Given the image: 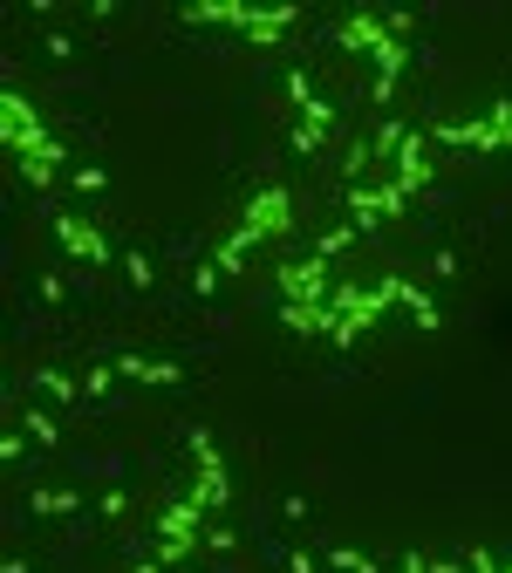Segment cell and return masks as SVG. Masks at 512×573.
<instances>
[{
    "mask_svg": "<svg viewBox=\"0 0 512 573\" xmlns=\"http://www.w3.org/2000/svg\"><path fill=\"white\" fill-rule=\"evenodd\" d=\"M205 505H198L192 492H178L171 505L158 512V567H178V560H192L198 546H205Z\"/></svg>",
    "mask_w": 512,
    "mask_h": 573,
    "instance_id": "3",
    "label": "cell"
},
{
    "mask_svg": "<svg viewBox=\"0 0 512 573\" xmlns=\"http://www.w3.org/2000/svg\"><path fill=\"white\" fill-rule=\"evenodd\" d=\"M110 362H117L123 382H144V389H178V382H185V369H178V362H158V355H110Z\"/></svg>",
    "mask_w": 512,
    "mask_h": 573,
    "instance_id": "12",
    "label": "cell"
},
{
    "mask_svg": "<svg viewBox=\"0 0 512 573\" xmlns=\"http://www.w3.org/2000/svg\"><path fill=\"white\" fill-rule=\"evenodd\" d=\"M328 573H383L362 546H328Z\"/></svg>",
    "mask_w": 512,
    "mask_h": 573,
    "instance_id": "19",
    "label": "cell"
},
{
    "mask_svg": "<svg viewBox=\"0 0 512 573\" xmlns=\"http://www.w3.org/2000/svg\"><path fill=\"white\" fill-rule=\"evenodd\" d=\"M403 69H410V41H403V35H390L383 48H376V82H369V96H376L383 110L396 103V82H403Z\"/></svg>",
    "mask_w": 512,
    "mask_h": 573,
    "instance_id": "11",
    "label": "cell"
},
{
    "mask_svg": "<svg viewBox=\"0 0 512 573\" xmlns=\"http://www.w3.org/2000/svg\"><path fill=\"white\" fill-rule=\"evenodd\" d=\"M431 573H472L465 560H431Z\"/></svg>",
    "mask_w": 512,
    "mask_h": 573,
    "instance_id": "37",
    "label": "cell"
},
{
    "mask_svg": "<svg viewBox=\"0 0 512 573\" xmlns=\"http://www.w3.org/2000/svg\"><path fill=\"white\" fill-rule=\"evenodd\" d=\"M355 239H362V226H349V219H342L335 232H321V246H315V253H321V260H335V253H349Z\"/></svg>",
    "mask_w": 512,
    "mask_h": 573,
    "instance_id": "21",
    "label": "cell"
},
{
    "mask_svg": "<svg viewBox=\"0 0 512 573\" xmlns=\"http://www.w3.org/2000/svg\"><path fill=\"white\" fill-rule=\"evenodd\" d=\"M69 185L96 198V191H110V171H103V164H76V171H69Z\"/></svg>",
    "mask_w": 512,
    "mask_h": 573,
    "instance_id": "22",
    "label": "cell"
},
{
    "mask_svg": "<svg viewBox=\"0 0 512 573\" xmlns=\"http://www.w3.org/2000/svg\"><path fill=\"white\" fill-rule=\"evenodd\" d=\"M192 287H198V294H219V267H212V260H198V267H192Z\"/></svg>",
    "mask_w": 512,
    "mask_h": 573,
    "instance_id": "30",
    "label": "cell"
},
{
    "mask_svg": "<svg viewBox=\"0 0 512 573\" xmlns=\"http://www.w3.org/2000/svg\"><path fill=\"white\" fill-rule=\"evenodd\" d=\"M185 451H192V498L205 505V512H226L233 505V471H226V458H219V444L205 437V430H185Z\"/></svg>",
    "mask_w": 512,
    "mask_h": 573,
    "instance_id": "5",
    "label": "cell"
},
{
    "mask_svg": "<svg viewBox=\"0 0 512 573\" xmlns=\"http://www.w3.org/2000/svg\"><path fill=\"white\" fill-rule=\"evenodd\" d=\"M21 430H28L35 444H48V451L62 444V417H48V410H21Z\"/></svg>",
    "mask_w": 512,
    "mask_h": 573,
    "instance_id": "18",
    "label": "cell"
},
{
    "mask_svg": "<svg viewBox=\"0 0 512 573\" xmlns=\"http://www.w3.org/2000/svg\"><path fill=\"white\" fill-rule=\"evenodd\" d=\"M0 144H7V157L28 171V164H48V171H69V144L48 130L35 116V103L21 96V89H0Z\"/></svg>",
    "mask_w": 512,
    "mask_h": 573,
    "instance_id": "2",
    "label": "cell"
},
{
    "mask_svg": "<svg viewBox=\"0 0 512 573\" xmlns=\"http://www.w3.org/2000/svg\"><path fill=\"white\" fill-rule=\"evenodd\" d=\"M465 567H472V573H512V560H492V546H472Z\"/></svg>",
    "mask_w": 512,
    "mask_h": 573,
    "instance_id": "27",
    "label": "cell"
},
{
    "mask_svg": "<svg viewBox=\"0 0 512 573\" xmlns=\"http://www.w3.org/2000/svg\"><path fill=\"white\" fill-rule=\"evenodd\" d=\"M280 294H287L294 307H321L328 301V260H321V253L287 260V267H280Z\"/></svg>",
    "mask_w": 512,
    "mask_h": 573,
    "instance_id": "8",
    "label": "cell"
},
{
    "mask_svg": "<svg viewBox=\"0 0 512 573\" xmlns=\"http://www.w3.org/2000/svg\"><path fill=\"white\" fill-rule=\"evenodd\" d=\"M96 512H103V519H123V512H130V498H123V492H117V485H110V492L96 498Z\"/></svg>",
    "mask_w": 512,
    "mask_h": 573,
    "instance_id": "31",
    "label": "cell"
},
{
    "mask_svg": "<svg viewBox=\"0 0 512 573\" xmlns=\"http://www.w3.org/2000/svg\"><path fill=\"white\" fill-rule=\"evenodd\" d=\"M205 546H212V553H233L239 533H233V526H205Z\"/></svg>",
    "mask_w": 512,
    "mask_h": 573,
    "instance_id": "32",
    "label": "cell"
},
{
    "mask_svg": "<svg viewBox=\"0 0 512 573\" xmlns=\"http://www.w3.org/2000/svg\"><path fill=\"white\" fill-rule=\"evenodd\" d=\"M390 307H403V273H383L376 287H355V280H335L328 287V342L355 348Z\"/></svg>",
    "mask_w": 512,
    "mask_h": 573,
    "instance_id": "1",
    "label": "cell"
},
{
    "mask_svg": "<svg viewBox=\"0 0 512 573\" xmlns=\"http://www.w3.org/2000/svg\"><path fill=\"white\" fill-rule=\"evenodd\" d=\"M280 89H287V103H294V110H308V103H315V82H308V69H294Z\"/></svg>",
    "mask_w": 512,
    "mask_h": 573,
    "instance_id": "24",
    "label": "cell"
},
{
    "mask_svg": "<svg viewBox=\"0 0 512 573\" xmlns=\"http://www.w3.org/2000/svg\"><path fill=\"white\" fill-rule=\"evenodd\" d=\"M110 382H117V362H96V369L82 376V396H110Z\"/></svg>",
    "mask_w": 512,
    "mask_h": 573,
    "instance_id": "26",
    "label": "cell"
},
{
    "mask_svg": "<svg viewBox=\"0 0 512 573\" xmlns=\"http://www.w3.org/2000/svg\"><path fill=\"white\" fill-rule=\"evenodd\" d=\"M328 35H335V48H349V55H376V48L390 41V21H383L376 7H362V14H342Z\"/></svg>",
    "mask_w": 512,
    "mask_h": 573,
    "instance_id": "9",
    "label": "cell"
},
{
    "mask_svg": "<svg viewBox=\"0 0 512 573\" xmlns=\"http://www.w3.org/2000/svg\"><path fill=\"white\" fill-rule=\"evenodd\" d=\"M294 21H301V7H253V21H246V41H253V48H280Z\"/></svg>",
    "mask_w": 512,
    "mask_h": 573,
    "instance_id": "13",
    "label": "cell"
},
{
    "mask_svg": "<svg viewBox=\"0 0 512 573\" xmlns=\"http://www.w3.org/2000/svg\"><path fill=\"white\" fill-rule=\"evenodd\" d=\"M301 123H315V130H335V103H328V96H315V103L301 110Z\"/></svg>",
    "mask_w": 512,
    "mask_h": 573,
    "instance_id": "28",
    "label": "cell"
},
{
    "mask_svg": "<svg viewBox=\"0 0 512 573\" xmlns=\"http://www.w3.org/2000/svg\"><path fill=\"white\" fill-rule=\"evenodd\" d=\"M28 512H35V519H76L82 492H69V485H41V492H28Z\"/></svg>",
    "mask_w": 512,
    "mask_h": 573,
    "instance_id": "15",
    "label": "cell"
},
{
    "mask_svg": "<svg viewBox=\"0 0 512 573\" xmlns=\"http://www.w3.org/2000/svg\"><path fill=\"white\" fill-rule=\"evenodd\" d=\"M396 573H431V553H417V546H410V553L396 560Z\"/></svg>",
    "mask_w": 512,
    "mask_h": 573,
    "instance_id": "35",
    "label": "cell"
},
{
    "mask_svg": "<svg viewBox=\"0 0 512 573\" xmlns=\"http://www.w3.org/2000/svg\"><path fill=\"white\" fill-rule=\"evenodd\" d=\"M246 253H253V239H246V232H226V239H219V253H212V267H219V273H239V267H246Z\"/></svg>",
    "mask_w": 512,
    "mask_h": 573,
    "instance_id": "17",
    "label": "cell"
},
{
    "mask_svg": "<svg viewBox=\"0 0 512 573\" xmlns=\"http://www.w3.org/2000/svg\"><path fill=\"white\" fill-rule=\"evenodd\" d=\"M342 212H349V226L376 232V226H390V219L410 212V191L396 185V178H383V185H349L342 191Z\"/></svg>",
    "mask_w": 512,
    "mask_h": 573,
    "instance_id": "6",
    "label": "cell"
},
{
    "mask_svg": "<svg viewBox=\"0 0 512 573\" xmlns=\"http://www.w3.org/2000/svg\"><path fill=\"white\" fill-rule=\"evenodd\" d=\"M390 178H396L403 191H410V198H417V191H424V185L437 178V164H431V137H424V130H410V137H403V151H396Z\"/></svg>",
    "mask_w": 512,
    "mask_h": 573,
    "instance_id": "10",
    "label": "cell"
},
{
    "mask_svg": "<svg viewBox=\"0 0 512 573\" xmlns=\"http://www.w3.org/2000/svg\"><path fill=\"white\" fill-rule=\"evenodd\" d=\"M28 444H35V437H28V430H14V437H0V458L21 464V458H28Z\"/></svg>",
    "mask_w": 512,
    "mask_h": 573,
    "instance_id": "29",
    "label": "cell"
},
{
    "mask_svg": "<svg viewBox=\"0 0 512 573\" xmlns=\"http://www.w3.org/2000/svg\"><path fill=\"white\" fill-rule=\"evenodd\" d=\"M0 573H35V567H28V560H7V567H0Z\"/></svg>",
    "mask_w": 512,
    "mask_h": 573,
    "instance_id": "38",
    "label": "cell"
},
{
    "mask_svg": "<svg viewBox=\"0 0 512 573\" xmlns=\"http://www.w3.org/2000/svg\"><path fill=\"white\" fill-rule=\"evenodd\" d=\"M35 389H48L55 403H76V396H82V382L62 376V369H35Z\"/></svg>",
    "mask_w": 512,
    "mask_h": 573,
    "instance_id": "20",
    "label": "cell"
},
{
    "mask_svg": "<svg viewBox=\"0 0 512 573\" xmlns=\"http://www.w3.org/2000/svg\"><path fill=\"white\" fill-rule=\"evenodd\" d=\"M41 301H55V307L69 301V287H62V273H41Z\"/></svg>",
    "mask_w": 512,
    "mask_h": 573,
    "instance_id": "34",
    "label": "cell"
},
{
    "mask_svg": "<svg viewBox=\"0 0 512 573\" xmlns=\"http://www.w3.org/2000/svg\"><path fill=\"white\" fill-rule=\"evenodd\" d=\"M123 273H130V287H151V280H158L151 253H123Z\"/></svg>",
    "mask_w": 512,
    "mask_h": 573,
    "instance_id": "25",
    "label": "cell"
},
{
    "mask_svg": "<svg viewBox=\"0 0 512 573\" xmlns=\"http://www.w3.org/2000/svg\"><path fill=\"white\" fill-rule=\"evenodd\" d=\"M321 144H328V130H315V123H294V130H287V151H321Z\"/></svg>",
    "mask_w": 512,
    "mask_h": 573,
    "instance_id": "23",
    "label": "cell"
},
{
    "mask_svg": "<svg viewBox=\"0 0 512 573\" xmlns=\"http://www.w3.org/2000/svg\"><path fill=\"white\" fill-rule=\"evenodd\" d=\"M55 246L69 260H82V267H110V239H103L96 219H82V212H55Z\"/></svg>",
    "mask_w": 512,
    "mask_h": 573,
    "instance_id": "7",
    "label": "cell"
},
{
    "mask_svg": "<svg viewBox=\"0 0 512 573\" xmlns=\"http://www.w3.org/2000/svg\"><path fill=\"white\" fill-rule=\"evenodd\" d=\"M185 21H205V28H239V35H246L253 0H192V7H185Z\"/></svg>",
    "mask_w": 512,
    "mask_h": 573,
    "instance_id": "14",
    "label": "cell"
},
{
    "mask_svg": "<svg viewBox=\"0 0 512 573\" xmlns=\"http://www.w3.org/2000/svg\"><path fill=\"white\" fill-rule=\"evenodd\" d=\"M239 232L253 239V246H274L294 232V191L287 185H260L246 191V205H239Z\"/></svg>",
    "mask_w": 512,
    "mask_h": 573,
    "instance_id": "4",
    "label": "cell"
},
{
    "mask_svg": "<svg viewBox=\"0 0 512 573\" xmlns=\"http://www.w3.org/2000/svg\"><path fill=\"white\" fill-rule=\"evenodd\" d=\"M287 573H321V553H308V546H294V553H287Z\"/></svg>",
    "mask_w": 512,
    "mask_h": 573,
    "instance_id": "33",
    "label": "cell"
},
{
    "mask_svg": "<svg viewBox=\"0 0 512 573\" xmlns=\"http://www.w3.org/2000/svg\"><path fill=\"white\" fill-rule=\"evenodd\" d=\"M21 178H28V185H35V191H55V171H48V164H28Z\"/></svg>",
    "mask_w": 512,
    "mask_h": 573,
    "instance_id": "36",
    "label": "cell"
},
{
    "mask_svg": "<svg viewBox=\"0 0 512 573\" xmlns=\"http://www.w3.org/2000/svg\"><path fill=\"white\" fill-rule=\"evenodd\" d=\"M403 314H410V321H417L424 335H437V328H444V307H437L431 294L417 287V280H403Z\"/></svg>",
    "mask_w": 512,
    "mask_h": 573,
    "instance_id": "16",
    "label": "cell"
}]
</instances>
